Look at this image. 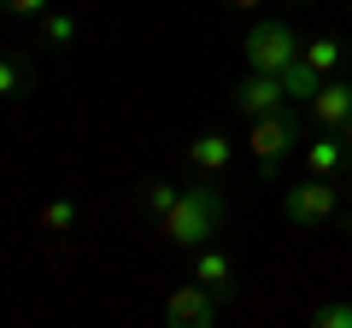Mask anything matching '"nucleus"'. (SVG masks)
Masks as SVG:
<instances>
[{
    "mask_svg": "<svg viewBox=\"0 0 352 328\" xmlns=\"http://www.w3.org/2000/svg\"><path fill=\"white\" fill-rule=\"evenodd\" d=\"M217 223H223V194H217V188H206V182L182 188V194H176V205L159 217L164 240H170V246H182V253L206 246V240L217 235Z\"/></svg>",
    "mask_w": 352,
    "mask_h": 328,
    "instance_id": "1",
    "label": "nucleus"
},
{
    "mask_svg": "<svg viewBox=\"0 0 352 328\" xmlns=\"http://www.w3.org/2000/svg\"><path fill=\"white\" fill-rule=\"evenodd\" d=\"M247 152L258 159V176H276L288 152H305V141H300V117H288V112L252 117V124H247Z\"/></svg>",
    "mask_w": 352,
    "mask_h": 328,
    "instance_id": "2",
    "label": "nucleus"
},
{
    "mask_svg": "<svg viewBox=\"0 0 352 328\" xmlns=\"http://www.w3.org/2000/svg\"><path fill=\"white\" fill-rule=\"evenodd\" d=\"M288 59H300V36H294L282 18H258L247 30V71H270L276 76Z\"/></svg>",
    "mask_w": 352,
    "mask_h": 328,
    "instance_id": "3",
    "label": "nucleus"
},
{
    "mask_svg": "<svg viewBox=\"0 0 352 328\" xmlns=\"http://www.w3.org/2000/svg\"><path fill=\"white\" fill-rule=\"evenodd\" d=\"M335 205H340V188H335L329 176L294 182V188L282 194V217H288V223H300V229H317V223H329V217H335Z\"/></svg>",
    "mask_w": 352,
    "mask_h": 328,
    "instance_id": "4",
    "label": "nucleus"
},
{
    "mask_svg": "<svg viewBox=\"0 0 352 328\" xmlns=\"http://www.w3.org/2000/svg\"><path fill=\"white\" fill-rule=\"evenodd\" d=\"M217 293L200 288V281H188V288H170V299H164V328H212L217 323Z\"/></svg>",
    "mask_w": 352,
    "mask_h": 328,
    "instance_id": "5",
    "label": "nucleus"
},
{
    "mask_svg": "<svg viewBox=\"0 0 352 328\" xmlns=\"http://www.w3.org/2000/svg\"><path fill=\"white\" fill-rule=\"evenodd\" d=\"M229 100H235V112L247 117H270V112H282V100H288V94H282V76H270V71H247L235 82V94H229Z\"/></svg>",
    "mask_w": 352,
    "mask_h": 328,
    "instance_id": "6",
    "label": "nucleus"
},
{
    "mask_svg": "<svg viewBox=\"0 0 352 328\" xmlns=\"http://www.w3.org/2000/svg\"><path fill=\"white\" fill-rule=\"evenodd\" d=\"M311 117L323 129H340L352 117V82H346V76H340V82H335V76H323V89L311 94Z\"/></svg>",
    "mask_w": 352,
    "mask_h": 328,
    "instance_id": "7",
    "label": "nucleus"
},
{
    "mask_svg": "<svg viewBox=\"0 0 352 328\" xmlns=\"http://www.w3.org/2000/svg\"><path fill=\"white\" fill-rule=\"evenodd\" d=\"M194 281L212 288L217 299H229V293H235V264H229L217 246H194Z\"/></svg>",
    "mask_w": 352,
    "mask_h": 328,
    "instance_id": "8",
    "label": "nucleus"
},
{
    "mask_svg": "<svg viewBox=\"0 0 352 328\" xmlns=\"http://www.w3.org/2000/svg\"><path fill=\"white\" fill-rule=\"evenodd\" d=\"M305 164H311V176H340L346 170V141H340V129H323L317 141H305Z\"/></svg>",
    "mask_w": 352,
    "mask_h": 328,
    "instance_id": "9",
    "label": "nucleus"
},
{
    "mask_svg": "<svg viewBox=\"0 0 352 328\" xmlns=\"http://www.w3.org/2000/svg\"><path fill=\"white\" fill-rule=\"evenodd\" d=\"M276 76H282V94H288V100H305V106H311V94L323 89V71H317L305 53H300V59H288Z\"/></svg>",
    "mask_w": 352,
    "mask_h": 328,
    "instance_id": "10",
    "label": "nucleus"
},
{
    "mask_svg": "<svg viewBox=\"0 0 352 328\" xmlns=\"http://www.w3.org/2000/svg\"><path fill=\"white\" fill-rule=\"evenodd\" d=\"M229 159H235L229 135H200V141L188 147V164L200 170V176H217V170H229Z\"/></svg>",
    "mask_w": 352,
    "mask_h": 328,
    "instance_id": "11",
    "label": "nucleus"
},
{
    "mask_svg": "<svg viewBox=\"0 0 352 328\" xmlns=\"http://www.w3.org/2000/svg\"><path fill=\"white\" fill-rule=\"evenodd\" d=\"M41 41H47V47H71L76 41V18L71 12H41Z\"/></svg>",
    "mask_w": 352,
    "mask_h": 328,
    "instance_id": "12",
    "label": "nucleus"
},
{
    "mask_svg": "<svg viewBox=\"0 0 352 328\" xmlns=\"http://www.w3.org/2000/svg\"><path fill=\"white\" fill-rule=\"evenodd\" d=\"M300 53H305V59H311L323 76H335V71H340V41H335V36H317V41H305Z\"/></svg>",
    "mask_w": 352,
    "mask_h": 328,
    "instance_id": "13",
    "label": "nucleus"
},
{
    "mask_svg": "<svg viewBox=\"0 0 352 328\" xmlns=\"http://www.w3.org/2000/svg\"><path fill=\"white\" fill-rule=\"evenodd\" d=\"M41 229H53V235L76 229V200H47L41 205Z\"/></svg>",
    "mask_w": 352,
    "mask_h": 328,
    "instance_id": "14",
    "label": "nucleus"
},
{
    "mask_svg": "<svg viewBox=\"0 0 352 328\" xmlns=\"http://www.w3.org/2000/svg\"><path fill=\"white\" fill-rule=\"evenodd\" d=\"M24 82H30L24 59H6V53H0V100H12V94L24 89Z\"/></svg>",
    "mask_w": 352,
    "mask_h": 328,
    "instance_id": "15",
    "label": "nucleus"
},
{
    "mask_svg": "<svg viewBox=\"0 0 352 328\" xmlns=\"http://www.w3.org/2000/svg\"><path fill=\"white\" fill-rule=\"evenodd\" d=\"M311 323L317 328H352V305L346 299H329V305H317V311H311Z\"/></svg>",
    "mask_w": 352,
    "mask_h": 328,
    "instance_id": "16",
    "label": "nucleus"
},
{
    "mask_svg": "<svg viewBox=\"0 0 352 328\" xmlns=\"http://www.w3.org/2000/svg\"><path fill=\"white\" fill-rule=\"evenodd\" d=\"M0 12H12V18H41V12H53V0H0Z\"/></svg>",
    "mask_w": 352,
    "mask_h": 328,
    "instance_id": "17",
    "label": "nucleus"
},
{
    "mask_svg": "<svg viewBox=\"0 0 352 328\" xmlns=\"http://www.w3.org/2000/svg\"><path fill=\"white\" fill-rule=\"evenodd\" d=\"M176 194H182V188H164V182H159V188H147V211H153V217H164V211L176 205Z\"/></svg>",
    "mask_w": 352,
    "mask_h": 328,
    "instance_id": "18",
    "label": "nucleus"
},
{
    "mask_svg": "<svg viewBox=\"0 0 352 328\" xmlns=\"http://www.w3.org/2000/svg\"><path fill=\"white\" fill-rule=\"evenodd\" d=\"M340 141H346V170H352V117L340 124Z\"/></svg>",
    "mask_w": 352,
    "mask_h": 328,
    "instance_id": "19",
    "label": "nucleus"
},
{
    "mask_svg": "<svg viewBox=\"0 0 352 328\" xmlns=\"http://www.w3.org/2000/svg\"><path fill=\"white\" fill-rule=\"evenodd\" d=\"M229 6H264V0H229Z\"/></svg>",
    "mask_w": 352,
    "mask_h": 328,
    "instance_id": "20",
    "label": "nucleus"
},
{
    "mask_svg": "<svg viewBox=\"0 0 352 328\" xmlns=\"http://www.w3.org/2000/svg\"><path fill=\"white\" fill-rule=\"evenodd\" d=\"M346 200H352V182H346Z\"/></svg>",
    "mask_w": 352,
    "mask_h": 328,
    "instance_id": "21",
    "label": "nucleus"
},
{
    "mask_svg": "<svg viewBox=\"0 0 352 328\" xmlns=\"http://www.w3.org/2000/svg\"><path fill=\"white\" fill-rule=\"evenodd\" d=\"M288 6H300V0H288Z\"/></svg>",
    "mask_w": 352,
    "mask_h": 328,
    "instance_id": "22",
    "label": "nucleus"
}]
</instances>
